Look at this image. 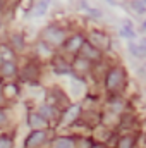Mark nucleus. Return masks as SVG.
<instances>
[{
  "label": "nucleus",
  "instance_id": "f257e3e1",
  "mask_svg": "<svg viewBox=\"0 0 146 148\" xmlns=\"http://www.w3.org/2000/svg\"><path fill=\"white\" fill-rule=\"evenodd\" d=\"M124 81H126V74H124V71L120 67L112 69L108 73V76H107V88L110 91H117V90L122 88Z\"/></svg>",
  "mask_w": 146,
  "mask_h": 148
},
{
  "label": "nucleus",
  "instance_id": "f03ea898",
  "mask_svg": "<svg viewBox=\"0 0 146 148\" xmlns=\"http://www.w3.org/2000/svg\"><path fill=\"white\" fill-rule=\"evenodd\" d=\"M127 47L134 57H146V38H141V40L132 38V40H129Z\"/></svg>",
  "mask_w": 146,
  "mask_h": 148
},
{
  "label": "nucleus",
  "instance_id": "7ed1b4c3",
  "mask_svg": "<svg viewBox=\"0 0 146 148\" xmlns=\"http://www.w3.org/2000/svg\"><path fill=\"white\" fill-rule=\"evenodd\" d=\"M64 36H65V33L55 26H50L43 31V40L48 43H60V41H64Z\"/></svg>",
  "mask_w": 146,
  "mask_h": 148
},
{
  "label": "nucleus",
  "instance_id": "20e7f679",
  "mask_svg": "<svg viewBox=\"0 0 146 148\" xmlns=\"http://www.w3.org/2000/svg\"><path fill=\"white\" fill-rule=\"evenodd\" d=\"M81 52L84 53L83 57H86V59H89V60H98V59H100V52H98L96 47H93L91 43H84V41H83Z\"/></svg>",
  "mask_w": 146,
  "mask_h": 148
},
{
  "label": "nucleus",
  "instance_id": "39448f33",
  "mask_svg": "<svg viewBox=\"0 0 146 148\" xmlns=\"http://www.w3.org/2000/svg\"><path fill=\"white\" fill-rule=\"evenodd\" d=\"M43 140H45V133H43V131H35V133H31V134L28 136V140H26V148H35L36 145L43 143Z\"/></svg>",
  "mask_w": 146,
  "mask_h": 148
},
{
  "label": "nucleus",
  "instance_id": "423d86ee",
  "mask_svg": "<svg viewBox=\"0 0 146 148\" xmlns=\"http://www.w3.org/2000/svg\"><path fill=\"white\" fill-rule=\"evenodd\" d=\"M3 62H14V52L7 45L0 47V64H3Z\"/></svg>",
  "mask_w": 146,
  "mask_h": 148
},
{
  "label": "nucleus",
  "instance_id": "0eeeda50",
  "mask_svg": "<svg viewBox=\"0 0 146 148\" xmlns=\"http://www.w3.org/2000/svg\"><path fill=\"white\" fill-rule=\"evenodd\" d=\"M48 5H50V0H40L36 3V7H35V10H33V16H45L46 14V10H48Z\"/></svg>",
  "mask_w": 146,
  "mask_h": 148
},
{
  "label": "nucleus",
  "instance_id": "6e6552de",
  "mask_svg": "<svg viewBox=\"0 0 146 148\" xmlns=\"http://www.w3.org/2000/svg\"><path fill=\"white\" fill-rule=\"evenodd\" d=\"M81 7H83V9H84V10H86V12H88L91 17H96V19H98V17H102V12H100V9H95V7H91L88 2H84V0H83V2H81Z\"/></svg>",
  "mask_w": 146,
  "mask_h": 148
},
{
  "label": "nucleus",
  "instance_id": "1a4fd4ad",
  "mask_svg": "<svg viewBox=\"0 0 146 148\" xmlns=\"http://www.w3.org/2000/svg\"><path fill=\"white\" fill-rule=\"evenodd\" d=\"M120 36L126 38V40H132V38L136 36V33H134V29L131 28V24L127 23V24H124L122 28H120Z\"/></svg>",
  "mask_w": 146,
  "mask_h": 148
},
{
  "label": "nucleus",
  "instance_id": "9d476101",
  "mask_svg": "<svg viewBox=\"0 0 146 148\" xmlns=\"http://www.w3.org/2000/svg\"><path fill=\"white\" fill-rule=\"evenodd\" d=\"M0 71L3 76H12L16 73V64L14 62H3V64H0Z\"/></svg>",
  "mask_w": 146,
  "mask_h": 148
},
{
  "label": "nucleus",
  "instance_id": "9b49d317",
  "mask_svg": "<svg viewBox=\"0 0 146 148\" xmlns=\"http://www.w3.org/2000/svg\"><path fill=\"white\" fill-rule=\"evenodd\" d=\"M81 45H83V38H81V36H74L72 40H69L67 48H69L71 52H76L77 48H81Z\"/></svg>",
  "mask_w": 146,
  "mask_h": 148
},
{
  "label": "nucleus",
  "instance_id": "f8f14e48",
  "mask_svg": "<svg viewBox=\"0 0 146 148\" xmlns=\"http://www.w3.org/2000/svg\"><path fill=\"white\" fill-rule=\"evenodd\" d=\"M29 122H31L33 127H41V126H45V119H43V115H38V114H33V115L29 117Z\"/></svg>",
  "mask_w": 146,
  "mask_h": 148
},
{
  "label": "nucleus",
  "instance_id": "ddd939ff",
  "mask_svg": "<svg viewBox=\"0 0 146 148\" xmlns=\"http://www.w3.org/2000/svg\"><path fill=\"white\" fill-rule=\"evenodd\" d=\"M55 148H72V141L69 138H59L55 143H53Z\"/></svg>",
  "mask_w": 146,
  "mask_h": 148
},
{
  "label": "nucleus",
  "instance_id": "4468645a",
  "mask_svg": "<svg viewBox=\"0 0 146 148\" xmlns=\"http://www.w3.org/2000/svg\"><path fill=\"white\" fill-rule=\"evenodd\" d=\"M131 7H132L138 14H145V10H146V5L141 0H139V2H138V0H132V2H131Z\"/></svg>",
  "mask_w": 146,
  "mask_h": 148
},
{
  "label": "nucleus",
  "instance_id": "2eb2a0df",
  "mask_svg": "<svg viewBox=\"0 0 146 148\" xmlns=\"http://www.w3.org/2000/svg\"><path fill=\"white\" fill-rule=\"evenodd\" d=\"M0 148H12V141L9 138H2L0 136Z\"/></svg>",
  "mask_w": 146,
  "mask_h": 148
},
{
  "label": "nucleus",
  "instance_id": "dca6fc26",
  "mask_svg": "<svg viewBox=\"0 0 146 148\" xmlns=\"http://www.w3.org/2000/svg\"><path fill=\"white\" fill-rule=\"evenodd\" d=\"M77 110H79V107H72L71 110L67 112V115H65V121H69V119H74V115L77 114Z\"/></svg>",
  "mask_w": 146,
  "mask_h": 148
},
{
  "label": "nucleus",
  "instance_id": "f3484780",
  "mask_svg": "<svg viewBox=\"0 0 146 148\" xmlns=\"http://www.w3.org/2000/svg\"><path fill=\"white\" fill-rule=\"evenodd\" d=\"M131 147H132V140L126 138V140H122V141H120V148H131Z\"/></svg>",
  "mask_w": 146,
  "mask_h": 148
},
{
  "label": "nucleus",
  "instance_id": "a211bd4d",
  "mask_svg": "<svg viewBox=\"0 0 146 148\" xmlns=\"http://www.w3.org/2000/svg\"><path fill=\"white\" fill-rule=\"evenodd\" d=\"M3 121H5V115H3V114H2V112H0V124H2V122H3Z\"/></svg>",
  "mask_w": 146,
  "mask_h": 148
},
{
  "label": "nucleus",
  "instance_id": "6ab92c4d",
  "mask_svg": "<svg viewBox=\"0 0 146 148\" xmlns=\"http://www.w3.org/2000/svg\"><path fill=\"white\" fill-rule=\"evenodd\" d=\"M141 29H143V31H146V21L143 23V28H141Z\"/></svg>",
  "mask_w": 146,
  "mask_h": 148
},
{
  "label": "nucleus",
  "instance_id": "aec40b11",
  "mask_svg": "<svg viewBox=\"0 0 146 148\" xmlns=\"http://www.w3.org/2000/svg\"><path fill=\"white\" fill-rule=\"evenodd\" d=\"M108 3H112V5H115V0H107Z\"/></svg>",
  "mask_w": 146,
  "mask_h": 148
},
{
  "label": "nucleus",
  "instance_id": "412c9836",
  "mask_svg": "<svg viewBox=\"0 0 146 148\" xmlns=\"http://www.w3.org/2000/svg\"><path fill=\"white\" fill-rule=\"evenodd\" d=\"M141 2H143V3H145V5H146V0H141Z\"/></svg>",
  "mask_w": 146,
  "mask_h": 148
}]
</instances>
